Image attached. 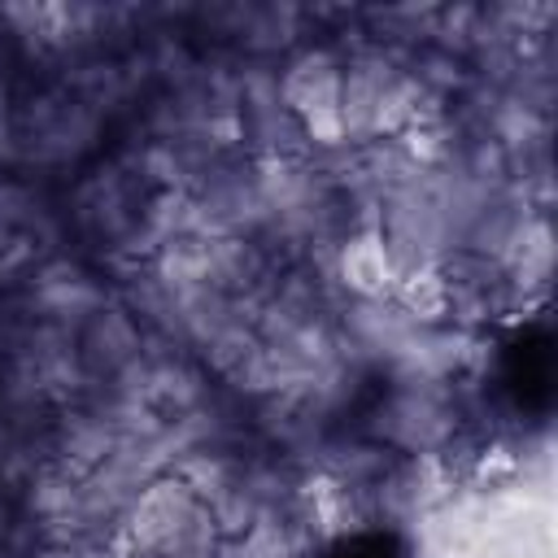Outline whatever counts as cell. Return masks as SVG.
<instances>
[{
  "label": "cell",
  "mask_w": 558,
  "mask_h": 558,
  "mask_svg": "<svg viewBox=\"0 0 558 558\" xmlns=\"http://www.w3.org/2000/svg\"><path fill=\"white\" fill-rule=\"evenodd\" d=\"M122 519H126L131 554H148V558H209L218 532L205 497L187 480L144 484L122 510Z\"/></svg>",
  "instance_id": "6da1fadb"
}]
</instances>
